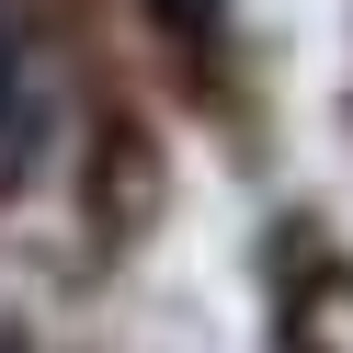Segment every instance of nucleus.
I'll return each instance as SVG.
<instances>
[{"label":"nucleus","mask_w":353,"mask_h":353,"mask_svg":"<svg viewBox=\"0 0 353 353\" xmlns=\"http://www.w3.org/2000/svg\"><path fill=\"white\" fill-rule=\"evenodd\" d=\"M46 137H57V92H46V57H34L23 34H0V194H23V183H34Z\"/></svg>","instance_id":"obj_1"},{"label":"nucleus","mask_w":353,"mask_h":353,"mask_svg":"<svg viewBox=\"0 0 353 353\" xmlns=\"http://www.w3.org/2000/svg\"><path fill=\"white\" fill-rule=\"evenodd\" d=\"M148 12H160V23H171V34H205V23H216V12H228V0H148Z\"/></svg>","instance_id":"obj_2"},{"label":"nucleus","mask_w":353,"mask_h":353,"mask_svg":"<svg viewBox=\"0 0 353 353\" xmlns=\"http://www.w3.org/2000/svg\"><path fill=\"white\" fill-rule=\"evenodd\" d=\"M0 34H12V23H0Z\"/></svg>","instance_id":"obj_3"}]
</instances>
